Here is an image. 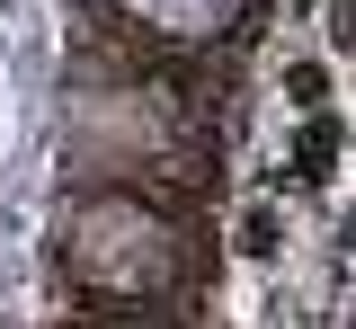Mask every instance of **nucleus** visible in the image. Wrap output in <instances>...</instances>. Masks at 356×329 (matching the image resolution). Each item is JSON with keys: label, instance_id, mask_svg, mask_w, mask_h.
<instances>
[{"label": "nucleus", "instance_id": "obj_1", "mask_svg": "<svg viewBox=\"0 0 356 329\" xmlns=\"http://www.w3.org/2000/svg\"><path fill=\"white\" fill-rule=\"evenodd\" d=\"M125 9H143V18H161V27H214L232 0H125Z\"/></svg>", "mask_w": 356, "mask_h": 329}]
</instances>
